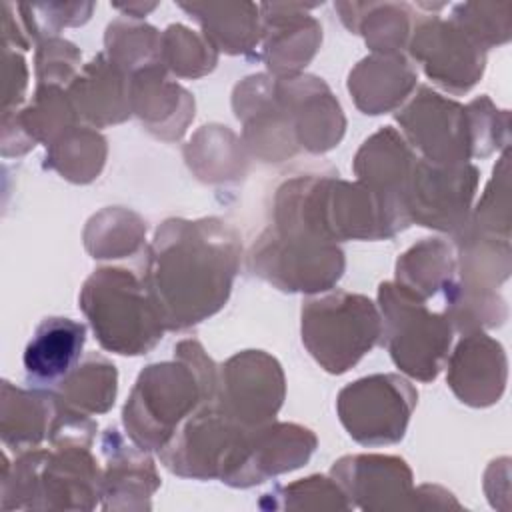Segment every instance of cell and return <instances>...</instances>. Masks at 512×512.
I'll return each instance as SVG.
<instances>
[{
    "instance_id": "obj_8",
    "label": "cell",
    "mask_w": 512,
    "mask_h": 512,
    "mask_svg": "<svg viewBox=\"0 0 512 512\" xmlns=\"http://www.w3.org/2000/svg\"><path fill=\"white\" fill-rule=\"evenodd\" d=\"M214 400L244 428L268 424L284 400L280 364L262 350H246L232 356L218 370Z\"/></svg>"
},
{
    "instance_id": "obj_31",
    "label": "cell",
    "mask_w": 512,
    "mask_h": 512,
    "mask_svg": "<svg viewBox=\"0 0 512 512\" xmlns=\"http://www.w3.org/2000/svg\"><path fill=\"white\" fill-rule=\"evenodd\" d=\"M144 232H146V226L136 214L126 210H116V208L104 210L88 222L86 248L90 250V254H94V258H106L112 238H120L128 246V250L134 252L140 244L126 240V236L142 240Z\"/></svg>"
},
{
    "instance_id": "obj_25",
    "label": "cell",
    "mask_w": 512,
    "mask_h": 512,
    "mask_svg": "<svg viewBox=\"0 0 512 512\" xmlns=\"http://www.w3.org/2000/svg\"><path fill=\"white\" fill-rule=\"evenodd\" d=\"M456 272V260L448 242L424 238L396 262V282L422 300L444 292Z\"/></svg>"
},
{
    "instance_id": "obj_7",
    "label": "cell",
    "mask_w": 512,
    "mask_h": 512,
    "mask_svg": "<svg viewBox=\"0 0 512 512\" xmlns=\"http://www.w3.org/2000/svg\"><path fill=\"white\" fill-rule=\"evenodd\" d=\"M418 392L396 374H374L344 386L338 394V416L348 434L368 446L402 440Z\"/></svg>"
},
{
    "instance_id": "obj_4",
    "label": "cell",
    "mask_w": 512,
    "mask_h": 512,
    "mask_svg": "<svg viewBox=\"0 0 512 512\" xmlns=\"http://www.w3.org/2000/svg\"><path fill=\"white\" fill-rule=\"evenodd\" d=\"M80 308L98 342L124 356L146 354L166 330L142 278L124 268H98L82 286Z\"/></svg>"
},
{
    "instance_id": "obj_5",
    "label": "cell",
    "mask_w": 512,
    "mask_h": 512,
    "mask_svg": "<svg viewBox=\"0 0 512 512\" xmlns=\"http://www.w3.org/2000/svg\"><path fill=\"white\" fill-rule=\"evenodd\" d=\"M380 336L382 316L362 294L340 290L302 306V342L326 372H346Z\"/></svg>"
},
{
    "instance_id": "obj_14",
    "label": "cell",
    "mask_w": 512,
    "mask_h": 512,
    "mask_svg": "<svg viewBox=\"0 0 512 512\" xmlns=\"http://www.w3.org/2000/svg\"><path fill=\"white\" fill-rule=\"evenodd\" d=\"M266 66L282 76H296L316 54L322 26L306 14V4H260Z\"/></svg>"
},
{
    "instance_id": "obj_32",
    "label": "cell",
    "mask_w": 512,
    "mask_h": 512,
    "mask_svg": "<svg viewBox=\"0 0 512 512\" xmlns=\"http://www.w3.org/2000/svg\"><path fill=\"white\" fill-rule=\"evenodd\" d=\"M80 62V52L74 44L50 36L40 44L36 54V72L42 84L58 86L62 80H70ZM74 80V78H72Z\"/></svg>"
},
{
    "instance_id": "obj_16",
    "label": "cell",
    "mask_w": 512,
    "mask_h": 512,
    "mask_svg": "<svg viewBox=\"0 0 512 512\" xmlns=\"http://www.w3.org/2000/svg\"><path fill=\"white\" fill-rule=\"evenodd\" d=\"M86 342V326L72 318H44L24 350V370L28 382L52 390L80 362Z\"/></svg>"
},
{
    "instance_id": "obj_10",
    "label": "cell",
    "mask_w": 512,
    "mask_h": 512,
    "mask_svg": "<svg viewBox=\"0 0 512 512\" xmlns=\"http://www.w3.org/2000/svg\"><path fill=\"white\" fill-rule=\"evenodd\" d=\"M408 48L426 76L454 94L470 90L486 62V50L462 26L436 14L414 20Z\"/></svg>"
},
{
    "instance_id": "obj_12",
    "label": "cell",
    "mask_w": 512,
    "mask_h": 512,
    "mask_svg": "<svg viewBox=\"0 0 512 512\" xmlns=\"http://www.w3.org/2000/svg\"><path fill=\"white\" fill-rule=\"evenodd\" d=\"M314 446V434L298 424H264L252 428L246 432L222 478L232 486L264 482L268 476L302 466Z\"/></svg>"
},
{
    "instance_id": "obj_2",
    "label": "cell",
    "mask_w": 512,
    "mask_h": 512,
    "mask_svg": "<svg viewBox=\"0 0 512 512\" xmlns=\"http://www.w3.org/2000/svg\"><path fill=\"white\" fill-rule=\"evenodd\" d=\"M312 176H294L276 188L272 222L254 240L250 266L288 292H322L336 284L344 254L312 222L306 206Z\"/></svg>"
},
{
    "instance_id": "obj_27",
    "label": "cell",
    "mask_w": 512,
    "mask_h": 512,
    "mask_svg": "<svg viewBox=\"0 0 512 512\" xmlns=\"http://www.w3.org/2000/svg\"><path fill=\"white\" fill-rule=\"evenodd\" d=\"M102 448L108 458V472L104 484L110 486L106 494H128L134 490L144 492L146 496L158 486V476L154 472L152 460L146 456V450L132 448L124 442L116 428H108L102 438Z\"/></svg>"
},
{
    "instance_id": "obj_3",
    "label": "cell",
    "mask_w": 512,
    "mask_h": 512,
    "mask_svg": "<svg viewBox=\"0 0 512 512\" xmlns=\"http://www.w3.org/2000/svg\"><path fill=\"white\" fill-rule=\"evenodd\" d=\"M172 362L146 366L122 418L128 436L142 450H162L204 402L216 394L218 368L194 340L176 346Z\"/></svg>"
},
{
    "instance_id": "obj_20",
    "label": "cell",
    "mask_w": 512,
    "mask_h": 512,
    "mask_svg": "<svg viewBox=\"0 0 512 512\" xmlns=\"http://www.w3.org/2000/svg\"><path fill=\"white\" fill-rule=\"evenodd\" d=\"M414 160L406 140L392 126H386L362 144L356 154L354 172L360 182L404 206V192Z\"/></svg>"
},
{
    "instance_id": "obj_11",
    "label": "cell",
    "mask_w": 512,
    "mask_h": 512,
    "mask_svg": "<svg viewBox=\"0 0 512 512\" xmlns=\"http://www.w3.org/2000/svg\"><path fill=\"white\" fill-rule=\"evenodd\" d=\"M412 146L434 164H464L474 150L470 108L422 86L396 116Z\"/></svg>"
},
{
    "instance_id": "obj_24",
    "label": "cell",
    "mask_w": 512,
    "mask_h": 512,
    "mask_svg": "<svg viewBox=\"0 0 512 512\" xmlns=\"http://www.w3.org/2000/svg\"><path fill=\"white\" fill-rule=\"evenodd\" d=\"M118 374L112 362L100 354H88L84 362L58 384L52 392L54 398L68 410L80 414L106 412L116 398Z\"/></svg>"
},
{
    "instance_id": "obj_29",
    "label": "cell",
    "mask_w": 512,
    "mask_h": 512,
    "mask_svg": "<svg viewBox=\"0 0 512 512\" xmlns=\"http://www.w3.org/2000/svg\"><path fill=\"white\" fill-rule=\"evenodd\" d=\"M160 58L168 70L182 78H196L210 72L216 64V48L182 24H172L162 32Z\"/></svg>"
},
{
    "instance_id": "obj_15",
    "label": "cell",
    "mask_w": 512,
    "mask_h": 512,
    "mask_svg": "<svg viewBox=\"0 0 512 512\" xmlns=\"http://www.w3.org/2000/svg\"><path fill=\"white\" fill-rule=\"evenodd\" d=\"M506 354L498 340L470 332L456 346L448 362V384L460 402L490 406L506 386Z\"/></svg>"
},
{
    "instance_id": "obj_33",
    "label": "cell",
    "mask_w": 512,
    "mask_h": 512,
    "mask_svg": "<svg viewBox=\"0 0 512 512\" xmlns=\"http://www.w3.org/2000/svg\"><path fill=\"white\" fill-rule=\"evenodd\" d=\"M114 8L122 10L124 16H130V18H140V16H146L150 10L156 8V4H142V2H130V4H112Z\"/></svg>"
},
{
    "instance_id": "obj_30",
    "label": "cell",
    "mask_w": 512,
    "mask_h": 512,
    "mask_svg": "<svg viewBox=\"0 0 512 512\" xmlns=\"http://www.w3.org/2000/svg\"><path fill=\"white\" fill-rule=\"evenodd\" d=\"M510 16V2H466L456 4L452 10V20L462 26L484 50L510 38Z\"/></svg>"
},
{
    "instance_id": "obj_26",
    "label": "cell",
    "mask_w": 512,
    "mask_h": 512,
    "mask_svg": "<svg viewBox=\"0 0 512 512\" xmlns=\"http://www.w3.org/2000/svg\"><path fill=\"white\" fill-rule=\"evenodd\" d=\"M104 156L106 142L98 132L72 126L50 144L48 164L72 182H90L98 176Z\"/></svg>"
},
{
    "instance_id": "obj_19",
    "label": "cell",
    "mask_w": 512,
    "mask_h": 512,
    "mask_svg": "<svg viewBox=\"0 0 512 512\" xmlns=\"http://www.w3.org/2000/svg\"><path fill=\"white\" fill-rule=\"evenodd\" d=\"M416 72L398 52L372 54L348 76V90L364 114H382L398 106L414 88Z\"/></svg>"
},
{
    "instance_id": "obj_22",
    "label": "cell",
    "mask_w": 512,
    "mask_h": 512,
    "mask_svg": "<svg viewBox=\"0 0 512 512\" xmlns=\"http://www.w3.org/2000/svg\"><path fill=\"white\" fill-rule=\"evenodd\" d=\"M202 24L204 38L228 54H246L254 50L262 36L260 8L256 4H178Z\"/></svg>"
},
{
    "instance_id": "obj_6",
    "label": "cell",
    "mask_w": 512,
    "mask_h": 512,
    "mask_svg": "<svg viewBox=\"0 0 512 512\" xmlns=\"http://www.w3.org/2000/svg\"><path fill=\"white\" fill-rule=\"evenodd\" d=\"M382 338L394 364L412 378L430 382L442 370L452 342V324L446 316L430 312L420 296L384 282L378 290Z\"/></svg>"
},
{
    "instance_id": "obj_28",
    "label": "cell",
    "mask_w": 512,
    "mask_h": 512,
    "mask_svg": "<svg viewBox=\"0 0 512 512\" xmlns=\"http://www.w3.org/2000/svg\"><path fill=\"white\" fill-rule=\"evenodd\" d=\"M162 34L136 18H118L106 30V52L124 74H134L160 60Z\"/></svg>"
},
{
    "instance_id": "obj_18",
    "label": "cell",
    "mask_w": 512,
    "mask_h": 512,
    "mask_svg": "<svg viewBox=\"0 0 512 512\" xmlns=\"http://www.w3.org/2000/svg\"><path fill=\"white\" fill-rule=\"evenodd\" d=\"M70 100L78 114L96 126L122 122L130 116V82L124 72L98 54L70 84Z\"/></svg>"
},
{
    "instance_id": "obj_21",
    "label": "cell",
    "mask_w": 512,
    "mask_h": 512,
    "mask_svg": "<svg viewBox=\"0 0 512 512\" xmlns=\"http://www.w3.org/2000/svg\"><path fill=\"white\" fill-rule=\"evenodd\" d=\"M334 8L346 28L362 34L376 54H394L410 40L414 12L404 2H336Z\"/></svg>"
},
{
    "instance_id": "obj_23",
    "label": "cell",
    "mask_w": 512,
    "mask_h": 512,
    "mask_svg": "<svg viewBox=\"0 0 512 512\" xmlns=\"http://www.w3.org/2000/svg\"><path fill=\"white\" fill-rule=\"evenodd\" d=\"M332 474L356 498H406L412 488V474L406 462L396 456H346L334 464Z\"/></svg>"
},
{
    "instance_id": "obj_1",
    "label": "cell",
    "mask_w": 512,
    "mask_h": 512,
    "mask_svg": "<svg viewBox=\"0 0 512 512\" xmlns=\"http://www.w3.org/2000/svg\"><path fill=\"white\" fill-rule=\"evenodd\" d=\"M144 256L140 278L164 326L182 330L226 304L238 272L240 242L218 218L166 220Z\"/></svg>"
},
{
    "instance_id": "obj_13",
    "label": "cell",
    "mask_w": 512,
    "mask_h": 512,
    "mask_svg": "<svg viewBox=\"0 0 512 512\" xmlns=\"http://www.w3.org/2000/svg\"><path fill=\"white\" fill-rule=\"evenodd\" d=\"M276 96L288 116L296 144L322 152L338 144L344 132V118L328 86L314 76L280 78Z\"/></svg>"
},
{
    "instance_id": "obj_17",
    "label": "cell",
    "mask_w": 512,
    "mask_h": 512,
    "mask_svg": "<svg viewBox=\"0 0 512 512\" xmlns=\"http://www.w3.org/2000/svg\"><path fill=\"white\" fill-rule=\"evenodd\" d=\"M130 108L148 130L158 136H180L194 116V100L178 84L170 82L158 64L142 68L130 78Z\"/></svg>"
},
{
    "instance_id": "obj_9",
    "label": "cell",
    "mask_w": 512,
    "mask_h": 512,
    "mask_svg": "<svg viewBox=\"0 0 512 512\" xmlns=\"http://www.w3.org/2000/svg\"><path fill=\"white\" fill-rule=\"evenodd\" d=\"M478 170L464 164H434L424 158L414 160L404 208L410 222L422 226L458 232L468 222L470 202L474 198Z\"/></svg>"
}]
</instances>
